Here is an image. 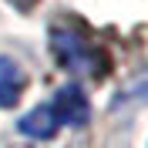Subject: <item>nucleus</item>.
I'll use <instances>...</instances> for the list:
<instances>
[{
	"label": "nucleus",
	"instance_id": "obj_2",
	"mask_svg": "<svg viewBox=\"0 0 148 148\" xmlns=\"http://www.w3.org/2000/svg\"><path fill=\"white\" fill-rule=\"evenodd\" d=\"M51 108H54V114H57L61 125H84V121H88V98L81 94L77 84L61 88L57 98L51 101Z\"/></svg>",
	"mask_w": 148,
	"mask_h": 148
},
{
	"label": "nucleus",
	"instance_id": "obj_1",
	"mask_svg": "<svg viewBox=\"0 0 148 148\" xmlns=\"http://www.w3.org/2000/svg\"><path fill=\"white\" fill-rule=\"evenodd\" d=\"M51 47H54L57 61H61L67 71H81V74H91V77L101 71V67H98V51H94V44L77 27H71V24H57V27L51 30Z\"/></svg>",
	"mask_w": 148,
	"mask_h": 148
},
{
	"label": "nucleus",
	"instance_id": "obj_3",
	"mask_svg": "<svg viewBox=\"0 0 148 148\" xmlns=\"http://www.w3.org/2000/svg\"><path fill=\"white\" fill-rule=\"evenodd\" d=\"M20 135H27V138H51L57 128H61V121H57L54 108L51 104H40V108H34L30 114H24L20 118Z\"/></svg>",
	"mask_w": 148,
	"mask_h": 148
},
{
	"label": "nucleus",
	"instance_id": "obj_4",
	"mask_svg": "<svg viewBox=\"0 0 148 148\" xmlns=\"http://www.w3.org/2000/svg\"><path fill=\"white\" fill-rule=\"evenodd\" d=\"M20 91H24V71L10 57H0V108L17 104Z\"/></svg>",
	"mask_w": 148,
	"mask_h": 148
}]
</instances>
